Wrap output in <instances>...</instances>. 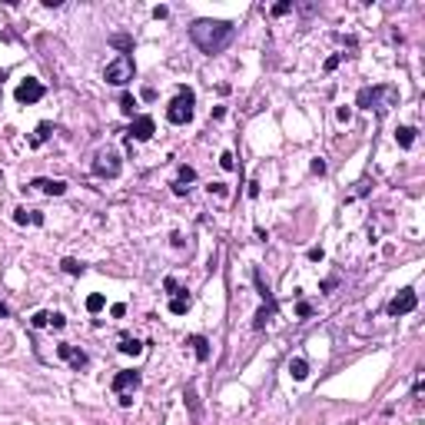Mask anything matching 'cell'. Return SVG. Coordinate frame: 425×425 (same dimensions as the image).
Segmentation results:
<instances>
[{"instance_id":"obj_1","label":"cell","mask_w":425,"mask_h":425,"mask_svg":"<svg viewBox=\"0 0 425 425\" xmlns=\"http://www.w3.org/2000/svg\"><path fill=\"white\" fill-rule=\"evenodd\" d=\"M236 27L229 20H193L190 27V40L200 47L203 53H223L226 47L233 44Z\"/></svg>"},{"instance_id":"obj_11","label":"cell","mask_w":425,"mask_h":425,"mask_svg":"<svg viewBox=\"0 0 425 425\" xmlns=\"http://www.w3.org/2000/svg\"><path fill=\"white\" fill-rule=\"evenodd\" d=\"M379 93H382L379 87H362V90H359V100H356V103H359V106H366V110H372Z\"/></svg>"},{"instance_id":"obj_9","label":"cell","mask_w":425,"mask_h":425,"mask_svg":"<svg viewBox=\"0 0 425 425\" xmlns=\"http://www.w3.org/2000/svg\"><path fill=\"white\" fill-rule=\"evenodd\" d=\"M56 356H60V359H67L73 369H83V366H87V352H80V349L67 346V342H63V346H56Z\"/></svg>"},{"instance_id":"obj_3","label":"cell","mask_w":425,"mask_h":425,"mask_svg":"<svg viewBox=\"0 0 425 425\" xmlns=\"http://www.w3.org/2000/svg\"><path fill=\"white\" fill-rule=\"evenodd\" d=\"M193 103H196L193 90L183 87L176 100H169V106H166V120H169V123H176V126L190 123V120H193Z\"/></svg>"},{"instance_id":"obj_13","label":"cell","mask_w":425,"mask_h":425,"mask_svg":"<svg viewBox=\"0 0 425 425\" xmlns=\"http://www.w3.org/2000/svg\"><path fill=\"white\" fill-rule=\"evenodd\" d=\"M190 346L196 349V359H200V362H206V359H210V342H206L203 336H190Z\"/></svg>"},{"instance_id":"obj_8","label":"cell","mask_w":425,"mask_h":425,"mask_svg":"<svg viewBox=\"0 0 425 425\" xmlns=\"http://www.w3.org/2000/svg\"><path fill=\"white\" fill-rule=\"evenodd\" d=\"M415 302H419V299H415V292H412V289H402L399 296H395V299L389 302V316H405V313H412Z\"/></svg>"},{"instance_id":"obj_12","label":"cell","mask_w":425,"mask_h":425,"mask_svg":"<svg viewBox=\"0 0 425 425\" xmlns=\"http://www.w3.org/2000/svg\"><path fill=\"white\" fill-rule=\"evenodd\" d=\"M272 313H276V302H266V306H263V309L256 313V319H253V325H256V329H266V322L272 319Z\"/></svg>"},{"instance_id":"obj_34","label":"cell","mask_w":425,"mask_h":425,"mask_svg":"<svg viewBox=\"0 0 425 425\" xmlns=\"http://www.w3.org/2000/svg\"><path fill=\"white\" fill-rule=\"evenodd\" d=\"M309 259H313V263H319V259H322V249H319V246L309 249Z\"/></svg>"},{"instance_id":"obj_24","label":"cell","mask_w":425,"mask_h":425,"mask_svg":"<svg viewBox=\"0 0 425 425\" xmlns=\"http://www.w3.org/2000/svg\"><path fill=\"white\" fill-rule=\"evenodd\" d=\"M289 10H292V3H289V0H279V3L272 7V17H282V13H289Z\"/></svg>"},{"instance_id":"obj_26","label":"cell","mask_w":425,"mask_h":425,"mask_svg":"<svg viewBox=\"0 0 425 425\" xmlns=\"http://www.w3.org/2000/svg\"><path fill=\"white\" fill-rule=\"evenodd\" d=\"M27 219H30V212H27V210H13V223H20V226H23Z\"/></svg>"},{"instance_id":"obj_15","label":"cell","mask_w":425,"mask_h":425,"mask_svg":"<svg viewBox=\"0 0 425 425\" xmlns=\"http://www.w3.org/2000/svg\"><path fill=\"white\" fill-rule=\"evenodd\" d=\"M186 309H190V296H186V292H179L176 299H169V313L173 316H183Z\"/></svg>"},{"instance_id":"obj_14","label":"cell","mask_w":425,"mask_h":425,"mask_svg":"<svg viewBox=\"0 0 425 425\" xmlns=\"http://www.w3.org/2000/svg\"><path fill=\"white\" fill-rule=\"evenodd\" d=\"M120 352H123V356H140V352H143V342H140V339H120Z\"/></svg>"},{"instance_id":"obj_10","label":"cell","mask_w":425,"mask_h":425,"mask_svg":"<svg viewBox=\"0 0 425 425\" xmlns=\"http://www.w3.org/2000/svg\"><path fill=\"white\" fill-rule=\"evenodd\" d=\"M30 186H34V190L50 193V196H63V193H67V183H63V179H34Z\"/></svg>"},{"instance_id":"obj_23","label":"cell","mask_w":425,"mask_h":425,"mask_svg":"<svg viewBox=\"0 0 425 425\" xmlns=\"http://www.w3.org/2000/svg\"><path fill=\"white\" fill-rule=\"evenodd\" d=\"M30 322H34V329H44V325H50V313H37Z\"/></svg>"},{"instance_id":"obj_29","label":"cell","mask_w":425,"mask_h":425,"mask_svg":"<svg viewBox=\"0 0 425 425\" xmlns=\"http://www.w3.org/2000/svg\"><path fill=\"white\" fill-rule=\"evenodd\" d=\"M296 313L306 319V316H313V306H309V302H299V306H296Z\"/></svg>"},{"instance_id":"obj_6","label":"cell","mask_w":425,"mask_h":425,"mask_svg":"<svg viewBox=\"0 0 425 425\" xmlns=\"http://www.w3.org/2000/svg\"><path fill=\"white\" fill-rule=\"evenodd\" d=\"M153 133H157L153 116H136L133 123H130V130H126V136H130V140H150Z\"/></svg>"},{"instance_id":"obj_28","label":"cell","mask_w":425,"mask_h":425,"mask_svg":"<svg viewBox=\"0 0 425 425\" xmlns=\"http://www.w3.org/2000/svg\"><path fill=\"white\" fill-rule=\"evenodd\" d=\"M50 325H53V329H63V325H67V319H63L60 313H53V316H50Z\"/></svg>"},{"instance_id":"obj_20","label":"cell","mask_w":425,"mask_h":425,"mask_svg":"<svg viewBox=\"0 0 425 425\" xmlns=\"http://www.w3.org/2000/svg\"><path fill=\"white\" fill-rule=\"evenodd\" d=\"M60 266H63V272H70V276H80V272H83V263H77V259H63V263H60Z\"/></svg>"},{"instance_id":"obj_21","label":"cell","mask_w":425,"mask_h":425,"mask_svg":"<svg viewBox=\"0 0 425 425\" xmlns=\"http://www.w3.org/2000/svg\"><path fill=\"white\" fill-rule=\"evenodd\" d=\"M100 309H103V296H100V292L87 296V313H100Z\"/></svg>"},{"instance_id":"obj_30","label":"cell","mask_w":425,"mask_h":425,"mask_svg":"<svg viewBox=\"0 0 425 425\" xmlns=\"http://www.w3.org/2000/svg\"><path fill=\"white\" fill-rule=\"evenodd\" d=\"M210 193H216V196H226V186H223V183H212Z\"/></svg>"},{"instance_id":"obj_5","label":"cell","mask_w":425,"mask_h":425,"mask_svg":"<svg viewBox=\"0 0 425 425\" xmlns=\"http://www.w3.org/2000/svg\"><path fill=\"white\" fill-rule=\"evenodd\" d=\"M17 100L20 103H37V100H44V83L40 80H34V77H27L17 87Z\"/></svg>"},{"instance_id":"obj_35","label":"cell","mask_w":425,"mask_h":425,"mask_svg":"<svg viewBox=\"0 0 425 425\" xmlns=\"http://www.w3.org/2000/svg\"><path fill=\"white\" fill-rule=\"evenodd\" d=\"M0 319H7V306H0Z\"/></svg>"},{"instance_id":"obj_16","label":"cell","mask_w":425,"mask_h":425,"mask_svg":"<svg viewBox=\"0 0 425 425\" xmlns=\"http://www.w3.org/2000/svg\"><path fill=\"white\" fill-rule=\"evenodd\" d=\"M50 130H53L50 123H37L34 136H30V146H44V143H47V136H50Z\"/></svg>"},{"instance_id":"obj_22","label":"cell","mask_w":425,"mask_h":425,"mask_svg":"<svg viewBox=\"0 0 425 425\" xmlns=\"http://www.w3.org/2000/svg\"><path fill=\"white\" fill-rule=\"evenodd\" d=\"M133 106H136V100L130 97V93H123V97H120V110H123L126 116H133Z\"/></svg>"},{"instance_id":"obj_32","label":"cell","mask_w":425,"mask_h":425,"mask_svg":"<svg viewBox=\"0 0 425 425\" xmlns=\"http://www.w3.org/2000/svg\"><path fill=\"white\" fill-rule=\"evenodd\" d=\"M110 313H113V316H116V319H120V316H123V313H126V306H123V302H116V306H113Z\"/></svg>"},{"instance_id":"obj_17","label":"cell","mask_w":425,"mask_h":425,"mask_svg":"<svg viewBox=\"0 0 425 425\" xmlns=\"http://www.w3.org/2000/svg\"><path fill=\"white\" fill-rule=\"evenodd\" d=\"M395 140H399V146H412L415 143V130L412 126H399V130H395Z\"/></svg>"},{"instance_id":"obj_33","label":"cell","mask_w":425,"mask_h":425,"mask_svg":"<svg viewBox=\"0 0 425 425\" xmlns=\"http://www.w3.org/2000/svg\"><path fill=\"white\" fill-rule=\"evenodd\" d=\"M30 223H37V226H40V223H44V212H37V210H30Z\"/></svg>"},{"instance_id":"obj_2","label":"cell","mask_w":425,"mask_h":425,"mask_svg":"<svg viewBox=\"0 0 425 425\" xmlns=\"http://www.w3.org/2000/svg\"><path fill=\"white\" fill-rule=\"evenodd\" d=\"M136 67H133V56L130 53H120L113 63H106V70H103V80L106 83H113V87H126L130 80H133Z\"/></svg>"},{"instance_id":"obj_7","label":"cell","mask_w":425,"mask_h":425,"mask_svg":"<svg viewBox=\"0 0 425 425\" xmlns=\"http://www.w3.org/2000/svg\"><path fill=\"white\" fill-rule=\"evenodd\" d=\"M110 385H113V392H116V395H126L130 389H136V385H140V372H133V369L116 372Z\"/></svg>"},{"instance_id":"obj_31","label":"cell","mask_w":425,"mask_h":425,"mask_svg":"<svg viewBox=\"0 0 425 425\" xmlns=\"http://www.w3.org/2000/svg\"><path fill=\"white\" fill-rule=\"evenodd\" d=\"M313 173H319V176L325 173V163H322V159H313Z\"/></svg>"},{"instance_id":"obj_19","label":"cell","mask_w":425,"mask_h":425,"mask_svg":"<svg viewBox=\"0 0 425 425\" xmlns=\"http://www.w3.org/2000/svg\"><path fill=\"white\" fill-rule=\"evenodd\" d=\"M110 44H113V47H120V50H123V53H130V50H133V40H130V37H123V34H116V37H110Z\"/></svg>"},{"instance_id":"obj_4","label":"cell","mask_w":425,"mask_h":425,"mask_svg":"<svg viewBox=\"0 0 425 425\" xmlns=\"http://www.w3.org/2000/svg\"><path fill=\"white\" fill-rule=\"evenodd\" d=\"M120 153L116 150H100L97 153V159H93V173L97 176H106V179H113V176H120Z\"/></svg>"},{"instance_id":"obj_27","label":"cell","mask_w":425,"mask_h":425,"mask_svg":"<svg viewBox=\"0 0 425 425\" xmlns=\"http://www.w3.org/2000/svg\"><path fill=\"white\" fill-rule=\"evenodd\" d=\"M190 179H196V173H193L190 166H183L179 169V183H190Z\"/></svg>"},{"instance_id":"obj_18","label":"cell","mask_w":425,"mask_h":425,"mask_svg":"<svg viewBox=\"0 0 425 425\" xmlns=\"http://www.w3.org/2000/svg\"><path fill=\"white\" fill-rule=\"evenodd\" d=\"M289 372H292V379H306V375H309L306 359H292V362H289Z\"/></svg>"},{"instance_id":"obj_25","label":"cell","mask_w":425,"mask_h":425,"mask_svg":"<svg viewBox=\"0 0 425 425\" xmlns=\"http://www.w3.org/2000/svg\"><path fill=\"white\" fill-rule=\"evenodd\" d=\"M219 166H223V169H233V166H236V157H233V153H223V157H219Z\"/></svg>"}]
</instances>
